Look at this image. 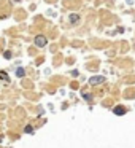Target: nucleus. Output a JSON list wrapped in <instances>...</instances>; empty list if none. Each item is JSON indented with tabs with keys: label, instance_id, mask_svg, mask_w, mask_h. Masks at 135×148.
<instances>
[{
	"label": "nucleus",
	"instance_id": "nucleus-4",
	"mask_svg": "<svg viewBox=\"0 0 135 148\" xmlns=\"http://www.w3.org/2000/svg\"><path fill=\"white\" fill-rule=\"evenodd\" d=\"M80 21V16L78 15H70V22H72V24H75V22H78Z\"/></svg>",
	"mask_w": 135,
	"mask_h": 148
},
{
	"label": "nucleus",
	"instance_id": "nucleus-5",
	"mask_svg": "<svg viewBox=\"0 0 135 148\" xmlns=\"http://www.w3.org/2000/svg\"><path fill=\"white\" fill-rule=\"evenodd\" d=\"M16 75H18V77H24V75H26V70H24L22 67H19L18 70H16Z\"/></svg>",
	"mask_w": 135,
	"mask_h": 148
},
{
	"label": "nucleus",
	"instance_id": "nucleus-2",
	"mask_svg": "<svg viewBox=\"0 0 135 148\" xmlns=\"http://www.w3.org/2000/svg\"><path fill=\"white\" fill-rule=\"evenodd\" d=\"M103 80H105V78H103L102 75H95V77L89 78V85H92V86L100 85V83H103Z\"/></svg>",
	"mask_w": 135,
	"mask_h": 148
},
{
	"label": "nucleus",
	"instance_id": "nucleus-8",
	"mask_svg": "<svg viewBox=\"0 0 135 148\" xmlns=\"http://www.w3.org/2000/svg\"><path fill=\"white\" fill-rule=\"evenodd\" d=\"M0 75H2V78H3V80H8V78H7V73H5V72H2Z\"/></svg>",
	"mask_w": 135,
	"mask_h": 148
},
{
	"label": "nucleus",
	"instance_id": "nucleus-1",
	"mask_svg": "<svg viewBox=\"0 0 135 148\" xmlns=\"http://www.w3.org/2000/svg\"><path fill=\"white\" fill-rule=\"evenodd\" d=\"M35 45L38 46V48H43V46H46V45H48L46 37H43V35H38V37H35Z\"/></svg>",
	"mask_w": 135,
	"mask_h": 148
},
{
	"label": "nucleus",
	"instance_id": "nucleus-3",
	"mask_svg": "<svg viewBox=\"0 0 135 148\" xmlns=\"http://www.w3.org/2000/svg\"><path fill=\"white\" fill-rule=\"evenodd\" d=\"M126 111H127V110H126V107H122V105H116V107L113 108V113L116 116H122Z\"/></svg>",
	"mask_w": 135,
	"mask_h": 148
},
{
	"label": "nucleus",
	"instance_id": "nucleus-9",
	"mask_svg": "<svg viewBox=\"0 0 135 148\" xmlns=\"http://www.w3.org/2000/svg\"><path fill=\"white\" fill-rule=\"evenodd\" d=\"M13 2H21V0H13Z\"/></svg>",
	"mask_w": 135,
	"mask_h": 148
},
{
	"label": "nucleus",
	"instance_id": "nucleus-6",
	"mask_svg": "<svg viewBox=\"0 0 135 148\" xmlns=\"http://www.w3.org/2000/svg\"><path fill=\"white\" fill-rule=\"evenodd\" d=\"M24 132H27V134H32V132H33V127L30 126V124H27V126H26V129H24Z\"/></svg>",
	"mask_w": 135,
	"mask_h": 148
},
{
	"label": "nucleus",
	"instance_id": "nucleus-7",
	"mask_svg": "<svg viewBox=\"0 0 135 148\" xmlns=\"http://www.w3.org/2000/svg\"><path fill=\"white\" fill-rule=\"evenodd\" d=\"M83 97H84L86 100H89V102L92 100V96H91V94H83Z\"/></svg>",
	"mask_w": 135,
	"mask_h": 148
}]
</instances>
